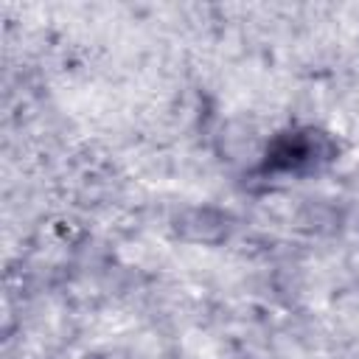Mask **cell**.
Here are the masks:
<instances>
[{"label":"cell","instance_id":"6da1fadb","mask_svg":"<svg viewBox=\"0 0 359 359\" xmlns=\"http://www.w3.org/2000/svg\"><path fill=\"white\" fill-rule=\"evenodd\" d=\"M334 157V143L317 129H294L278 135L264 157V171L278 174H306L325 165Z\"/></svg>","mask_w":359,"mask_h":359}]
</instances>
